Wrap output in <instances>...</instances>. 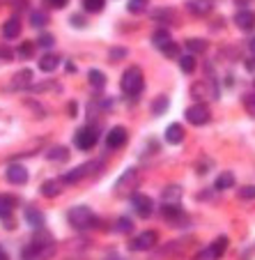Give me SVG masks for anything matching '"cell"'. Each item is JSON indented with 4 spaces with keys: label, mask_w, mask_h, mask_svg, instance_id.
Instances as JSON below:
<instances>
[{
    "label": "cell",
    "mask_w": 255,
    "mask_h": 260,
    "mask_svg": "<svg viewBox=\"0 0 255 260\" xmlns=\"http://www.w3.org/2000/svg\"><path fill=\"white\" fill-rule=\"evenodd\" d=\"M0 58L10 60V58H12V51H10V49H5V46H3V49H0Z\"/></svg>",
    "instance_id": "ee69618b"
},
{
    "label": "cell",
    "mask_w": 255,
    "mask_h": 260,
    "mask_svg": "<svg viewBox=\"0 0 255 260\" xmlns=\"http://www.w3.org/2000/svg\"><path fill=\"white\" fill-rule=\"evenodd\" d=\"M138 182H140V175H138L136 168H129L120 175L118 184H115V193L118 196H127V193H133V189L138 187Z\"/></svg>",
    "instance_id": "8992f818"
},
{
    "label": "cell",
    "mask_w": 255,
    "mask_h": 260,
    "mask_svg": "<svg viewBox=\"0 0 255 260\" xmlns=\"http://www.w3.org/2000/svg\"><path fill=\"white\" fill-rule=\"evenodd\" d=\"M71 21H74L76 25H83V16H71Z\"/></svg>",
    "instance_id": "7dc6e473"
},
{
    "label": "cell",
    "mask_w": 255,
    "mask_h": 260,
    "mask_svg": "<svg viewBox=\"0 0 255 260\" xmlns=\"http://www.w3.org/2000/svg\"><path fill=\"white\" fill-rule=\"evenodd\" d=\"M166 141L170 143V145H179V143L184 141V127H181V124H170V127L166 129Z\"/></svg>",
    "instance_id": "ffe728a7"
},
{
    "label": "cell",
    "mask_w": 255,
    "mask_h": 260,
    "mask_svg": "<svg viewBox=\"0 0 255 260\" xmlns=\"http://www.w3.org/2000/svg\"><path fill=\"white\" fill-rule=\"evenodd\" d=\"M161 201H163V205H177V203L181 201V187L168 184V187L161 191Z\"/></svg>",
    "instance_id": "7c38bea8"
},
{
    "label": "cell",
    "mask_w": 255,
    "mask_h": 260,
    "mask_svg": "<svg viewBox=\"0 0 255 260\" xmlns=\"http://www.w3.org/2000/svg\"><path fill=\"white\" fill-rule=\"evenodd\" d=\"M103 5H106V0H83V10L85 12H92V14L101 12Z\"/></svg>",
    "instance_id": "d6a6232c"
},
{
    "label": "cell",
    "mask_w": 255,
    "mask_h": 260,
    "mask_svg": "<svg viewBox=\"0 0 255 260\" xmlns=\"http://www.w3.org/2000/svg\"><path fill=\"white\" fill-rule=\"evenodd\" d=\"M166 111H168V97L166 94H159V97L152 102V113L161 115V113H166Z\"/></svg>",
    "instance_id": "f1b7e54d"
},
{
    "label": "cell",
    "mask_w": 255,
    "mask_h": 260,
    "mask_svg": "<svg viewBox=\"0 0 255 260\" xmlns=\"http://www.w3.org/2000/svg\"><path fill=\"white\" fill-rule=\"evenodd\" d=\"M250 53H253V55H255V40H253V42H250Z\"/></svg>",
    "instance_id": "f907efd6"
},
{
    "label": "cell",
    "mask_w": 255,
    "mask_h": 260,
    "mask_svg": "<svg viewBox=\"0 0 255 260\" xmlns=\"http://www.w3.org/2000/svg\"><path fill=\"white\" fill-rule=\"evenodd\" d=\"M67 219H69V223L74 228H79V231H85V228H90L92 223H97V219H94V214H92V210L90 207H71L69 210V214H67Z\"/></svg>",
    "instance_id": "277c9868"
},
{
    "label": "cell",
    "mask_w": 255,
    "mask_h": 260,
    "mask_svg": "<svg viewBox=\"0 0 255 260\" xmlns=\"http://www.w3.org/2000/svg\"><path fill=\"white\" fill-rule=\"evenodd\" d=\"M34 49H37V46H34L32 42H23V44L19 46V51H16V53H19V58L28 60V58H32V55H34Z\"/></svg>",
    "instance_id": "e575fe53"
},
{
    "label": "cell",
    "mask_w": 255,
    "mask_h": 260,
    "mask_svg": "<svg viewBox=\"0 0 255 260\" xmlns=\"http://www.w3.org/2000/svg\"><path fill=\"white\" fill-rule=\"evenodd\" d=\"M25 221H28L32 228H42V226H44V214H42L37 207L30 205L28 210H25Z\"/></svg>",
    "instance_id": "7402d4cb"
},
{
    "label": "cell",
    "mask_w": 255,
    "mask_h": 260,
    "mask_svg": "<svg viewBox=\"0 0 255 260\" xmlns=\"http://www.w3.org/2000/svg\"><path fill=\"white\" fill-rule=\"evenodd\" d=\"M76 111H79V108H76V104L71 102V104H69V115H76Z\"/></svg>",
    "instance_id": "f6af8a7d"
},
{
    "label": "cell",
    "mask_w": 255,
    "mask_h": 260,
    "mask_svg": "<svg viewBox=\"0 0 255 260\" xmlns=\"http://www.w3.org/2000/svg\"><path fill=\"white\" fill-rule=\"evenodd\" d=\"M19 35H21V21L16 16H12V19H7L3 23V37L5 40H16Z\"/></svg>",
    "instance_id": "5bb4252c"
},
{
    "label": "cell",
    "mask_w": 255,
    "mask_h": 260,
    "mask_svg": "<svg viewBox=\"0 0 255 260\" xmlns=\"http://www.w3.org/2000/svg\"><path fill=\"white\" fill-rule=\"evenodd\" d=\"M88 81L92 83V88H97V90H101L103 85H106V76H103V74L99 72V69H90Z\"/></svg>",
    "instance_id": "4316f807"
},
{
    "label": "cell",
    "mask_w": 255,
    "mask_h": 260,
    "mask_svg": "<svg viewBox=\"0 0 255 260\" xmlns=\"http://www.w3.org/2000/svg\"><path fill=\"white\" fill-rule=\"evenodd\" d=\"M0 260H10V255H7V251L0 246Z\"/></svg>",
    "instance_id": "bcb514c9"
},
{
    "label": "cell",
    "mask_w": 255,
    "mask_h": 260,
    "mask_svg": "<svg viewBox=\"0 0 255 260\" xmlns=\"http://www.w3.org/2000/svg\"><path fill=\"white\" fill-rule=\"evenodd\" d=\"M127 143V129L124 127H113L106 136V145L108 150H120V147Z\"/></svg>",
    "instance_id": "30bf717a"
},
{
    "label": "cell",
    "mask_w": 255,
    "mask_h": 260,
    "mask_svg": "<svg viewBox=\"0 0 255 260\" xmlns=\"http://www.w3.org/2000/svg\"><path fill=\"white\" fill-rule=\"evenodd\" d=\"M214 187H216V191H226V189L235 187V175L232 173H221V175L216 177Z\"/></svg>",
    "instance_id": "cb8c5ba5"
},
{
    "label": "cell",
    "mask_w": 255,
    "mask_h": 260,
    "mask_svg": "<svg viewBox=\"0 0 255 260\" xmlns=\"http://www.w3.org/2000/svg\"><path fill=\"white\" fill-rule=\"evenodd\" d=\"M239 198H241V201H253V198H255V187H253V184L241 187L239 189Z\"/></svg>",
    "instance_id": "ab89813d"
},
{
    "label": "cell",
    "mask_w": 255,
    "mask_h": 260,
    "mask_svg": "<svg viewBox=\"0 0 255 260\" xmlns=\"http://www.w3.org/2000/svg\"><path fill=\"white\" fill-rule=\"evenodd\" d=\"M67 3H69V0H46V5L53 7V10H62Z\"/></svg>",
    "instance_id": "7bdbcfd3"
},
{
    "label": "cell",
    "mask_w": 255,
    "mask_h": 260,
    "mask_svg": "<svg viewBox=\"0 0 255 260\" xmlns=\"http://www.w3.org/2000/svg\"><path fill=\"white\" fill-rule=\"evenodd\" d=\"M16 207V198L7 196V193H0V219H10V214Z\"/></svg>",
    "instance_id": "e0dca14e"
},
{
    "label": "cell",
    "mask_w": 255,
    "mask_h": 260,
    "mask_svg": "<svg viewBox=\"0 0 255 260\" xmlns=\"http://www.w3.org/2000/svg\"><path fill=\"white\" fill-rule=\"evenodd\" d=\"M53 44H55V40L51 37V35H42L40 40H37V46H42V49H51Z\"/></svg>",
    "instance_id": "60d3db41"
},
{
    "label": "cell",
    "mask_w": 255,
    "mask_h": 260,
    "mask_svg": "<svg viewBox=\"0 0 255 260\" xmlns=\"http://www.w3.org/2000/svg\"><path fill=\"white\" fill-rule=\"evenodd\" d=\"M133 210H136L138 216H142V219H150L154 212V203L150 196H145V193H136L133 196Z\"/></svg>",
    "instance_id": "9c48e42d"
},
{
    "label": "cell",
    "mask_w": 255,
    "mask_h": 260,
    "mask_svg": "<svg viewBox=\"0 0 255 260\" xmlns=\"http://www.w3.org/2000/svg\"><path fill=\"white\" fill-rule=\"evenodd\" d=\"M67 157H69V150L67 147H62V145L51 147L49 152H46V159H49V161H64Z\"/></svg>",
    "instance_id": "d4e9b609"
},
{
    "label": "cell",
    "mask_w": 255,
    "mask_h": 260,
    "mask_svg": "<svg viewBox=\"0 0 255 260\" xmlns=\"http://www.w3.org/2000/svg\"><path fill=\"white\" fill-rule=\"evenodd\" d=\"M118 231L124 233V235H129V233L133 231V221L127 219V216H122V219H118Z\"/></svg>",
    "instance_id": "74e56055"
},
{
    "label": "cell",
    "mask_w": 255,
    "mask_h": 260,
    "mask_svg": "<svg viewBox=\"0 0 255 260\" xmlns=\"http://www.w3.org/2000/svg\"><path fill=\"white\" fill-rule=\"evenodd\" d=\"M30 23L34 25V28H44L46 23H49V16L44 14V12H40V10H34L32 14H30Z\"/></svg>",
    "instance_id": "1f68e13d"
},
{
    "label": "cell",
    "mask_w": 255,
    "mask_h": 260,
    "mask_svg": "<svg viewBox=\"0 0 255 260\" xmlns=\"http://www.w3.org/2000/svg\"><path fill=\"white\" fill-rule=\"evenodd\" d=\"M187 7H189V12H191L193 16H207L211 12V3H209V0H191Z\"/></svg>",
    "instance_id": "ac0fdd59"
},
{
    "label": "cell",
    "mask_w": 255,
    "mask_h": 260,
    "mask_svg": "<svg viewBox=\"0 0 255 260\" xmlns=\"http://www.w3.org/2000/svg\"><path fill=\"white\" fill-rule=\"evenodd\" d=\"M60 64V55L53 53V51H49V53H44L40 58V69L42 72H55Z\"/></svg>",
    "instance_id": "9a60e30c"
},
{
    "label": "cell",
    "mask_w": 255,
    "mask_h": 260,
    "mask_svg": "<svg viewBox=\"0 0 255 260\" xmlns=\"http://www.w3.org/2000/svg\"><path fill=\"white\" fill-rule=\"evenodd\" d=\"M161 49V53L166 55V58H179L181 55V46L175 44V42H166L163 46H159Z\"/></svg>",
    "instance_id": "484cf974"
},
{
    "label": "cell",
    "mask_w": 255,
    "mask_h": 260,
    "mask_svg": "<svg viewBox=\"0 0 255 260\" xmlns=\"http://www.w3.org/2000/svg\"><path fill=\"white\" fill-rule=\"evenodd\" d=\"M187 120L191 124H196V127L207 124L211 120V113H209V108H207V104H196V106H191L187 111Z\"/></svg>",
    "instance_id": "52a82bcc"
},
{
    "label": "cell",
    "mask_w": 255,
    "mask_h": 260,
    "mask_svg": "<svg viewBox=\"0 0 255 260\" xmlns=\"http://www.w3.org/2000/svg\"><path fill=\"white\" fill-rule=\"evenodd\" d=\"M209 85H211V83H193L191 94H193V97H200V102H202V99H211V97H216V94H218V90L209 88Z\"/></svg>",
    "instance_id": "2e32d148"
},
{
    "label": "cell",
    "mask_w": 255,
    "mask_h": 260,
    "mask_svg": "<svg viewBox=\"0 0 255 260\" xmlns=\"http://www.w3.org/2000/svg\"><path fill=\"white\" fill-rule=\"evenodd\" d=\"M150 0H129V12L131 14H142V12L148 10Z\"/></svg>",
    "instance_id": "836d02e7"
},
{
    "label": "cell",
    "mask_w": 255,
    "mask_h": 260,
    "mask_svg": "<svg viewBox=\"0 0 255 260\" xmlns=\"http://www.w3.org/2000/svg\"><path fill=\"white\" fill-rule=\"evenodd\" d=\"M211 249H214V253L216 255H218V258H221V255L223 253H226V249H228V237L226 235H221V237H216V240L214 242H211Z\"/></svg>",
    "instance_id": "4dcf8cb0"
},
{
    "label": "cell",
    "mask_w": 255,
    "mask_h": 260,
    "mask_svg": "<svg viewBox=\"0 0 255 260\" xmlns=\"http://www.w3.org/2000/svg\"><path fill=\"white\" fill-rule=\"evenodd\" d=\"M154 19L157 21H170V19H175V14H172V10H163V12H157Z\"/></svg>",
    "instance_id": "b9f144b4"
},
{
    "label": "cell",
    "mask_w": 255,
    "mask_h": 260,
    "mask_svg": "<svg viewBox=\"0 0 255 260\" xmlns=\"http://www.w3.org/2000/svg\"><path fill=\"white\" fill-rule=\"evenodd\" d=\"M30 83H32V72H30V69L16 72L14 76H12V85H14V88H30Z\"/></svg>",
    "instance_id": "44dd1931"
},
{
    "label": "cell",
    "mask_w": 255,
    "mask_h": 260,
    "mask_svg": "<svg viewBox=\"0 0 255 260\" xmlns=\"http://www.w3.org/2000/svg\"><path fill=\"white\" fill-rule=\"evenodd\" d=\"M122 90L129 94V97H136V94H140L142 85H145V79H142V72L138 67H129L127 72L122 74Z\"/></svg>",
    "instance_id": "7a4b0ae2"
},
{
    "label": "cell",
    "mask_w": 255,
    "mask_h": 260,
    "mask_svg": "<svg viewBox=\"0 0 255 260\" xmlns=\"http://www.w3.org/2000/svg\"><path fill=\"white\" fill-rule=\"evenodd\" d=\"M97 138H99V129L94 127V124H85V127H81L79 132H76L74 143L79 150L88 152V150H92V147L97 145Z\"/></svg>",
    "instance_id": "5b68a950"
},
{
    "label": "cell",
    "mask_w": 255,
    "mask_h": 260,
    "mask_svg": "<svg viewBox=\"0 0 255 260\" xmlns=\"http://www.w3.org/2000/svg\"><path fill=\"white\" fill-rule=\"evenodd\" d=\"M7 182H12V184H25L28 182V171H25V166H21V164H12L10 168H7Z\"/></svg>",
    "instance_id": "8fae6325"
},
{
    "label": "cell",
    "mask_w": 255,
    "mask_h": 260,
    "mask_svg": "<svg viewBox=\"0 0 255 260\" xmlns=\"http://www.w3.org/2000/svg\"><path fill=\"white\" fill-rule=\"evenodd\" d=\"M157 242H159L157 233H154V231H145V233H140V235L131 242V249L133 251H150V249H154V246H157Z\"/></svg>",
    "instance_id": "ba28073f"
},
{
    "label": "cell",
    "mask_w": 255,
    "mask_h": 260,
    "mask_svg": "<svg viewBox=\"0 0 255 260\" xmlns=\"http://www.w3.org/2000/svg\"><path fill=\"white\" fill-rule=\"evenodd\" d=\"M235 3H237V5H239V7H246V5H250V0H235Z\"/></svg>",
    "instance_id": "c3c4849f"
},
{
    "label": "cell",
    "mask_w": 255,
    "mask_h": 260,
    "mask_svg": "<svg viewBox=\"0 0 255 260\" xmlns=\"http://www.w3.org/2000/svg\"><path fill=\"white\" fill-rule=\"evenodd\" d=\"M53 253H55L53 237L44 231H37L32 242L23 249V260H49L53 258Z\"/></svg>",
    "instance_id": "6da1fadb"
},
{
    "label": "cell",
    "mask_w": 255,
    "mask_h": 260,
    "mask_svg": "<svg viewBox=\"0 0 255 260\" xmlns=\"http://www.w3.org/2000/svg\"><path fill=\"white\" fill-rule=\"evenodd\" d=\"M184 46H187L191 53H205L209 44H207V40H187V44Z\"/></svg>",
    "instance_id": "f546056e"
},
{
    "label": "cell",
    "mask_w": 255,
    "mask_h": 260,
    "mask_svg": "<svg viewBox=\"0 0 255 260\" xmlns=\"http://www.w3.org/2000/svg\"><path fill=\"white\" fill-rule=\"evenodd\" d=\"M152 42H154V44H157V46H163V44H166V42H170V32H168L166 28H159L157 32H154Z\"/></svg>",
    "instance_id": "d590c367"
},
{
    "label": "cell",
    "mask_w": 255,
    "mask_h": 260,
    "mask_svg": "<svg viewBox=\"0 0 255 260\" xmlns=\"http://www.w3.org/2000/svg\"><path fill=\"white\" fill-rule=\"evenodd\" d=\"M179 69L184 74H193L196 72V58H193V55H179Z\"/></svg>",
    "instance_id": "83f0119b"
},
{
    "label": "cell",
    "mask_w": 255,
    "mask_h": 260,
    "mask_svg": "<svg viewBox=\"0 0 255 260\" xmlns=\"http://www.w3.org/2000/svg\"><path fill=\"white\" fill-rule=\"evenodd\" d=\"M103 168V161H85L81 164L79 168H74V171L64 173V177L60 182L62 184H76V182H81L85 175H94V173H99Z\"/></svg>",
    "instance_id": "3957f363"
},
{
    "label": "cell",
    "mask_w": 255,
    "mask_h": 260,
    "mask_svg": "<svg viewBox=\"0 0 255 260\" xmlns=\"http://www.w3.org/2000/svg\"><path fill=\"white\" fill-rule=\"evenodd\" d=\"M244 108H246V113L255 118V92H250L244 97Z\"/></svg>",
    "instance_id": "f35d334b"
},
{
    "label": "cell",
    "mask_w": 255,
    "mask_h": 260,
    "mask_svg": "<svg viewBox=\"0 0 255 260\" xmlns=\"http://www.w3.org/2000/svg\"><path fill=\"white\" fill-rule=\"evenodd\" d=\"M120 55H124V51L122 49H115L113 51V58H120Z\"/></svg>",
    "instance_id": "681fc988"
},
{
    "label": "cell",
    "mask_w": 255,
    "mask_h": 260,
    "mask_svg": "<svg viewBox=\"0 0 255 260\" xmlns=\"http://www.w3.org/2000/svg\"><path fill=\"white\" fill-rule=\"evenodd\" d=\"M60 191H62V182L60 180H46L44 184H42V193L49 198H55L60 196Z\"/></svg>",
    "instance_id": "603a6c76"
},
{
    "label": "cell",
    "mask_w": 255,
    "mask_h": 260,
    "mask_svg": "<svg viewBox=\"0 0 255 260\" xmlns=\"http://www.w3.org/2000/svg\"><path fill=\"white\" fill-rule=\"evenodd\" d=\"M235 23H237V28H241V30H253L255 28V14L250 10H239L235 16Z\"/></svg>",
    "instance_id": "4fadbf2b"
},
{
    "label": "cell",
    "mask_w": 255,
    "mask_h": 260,
    "mask_svg": "<svg viewBox=\"0 0 255 260\" xmlns=\"http://www.w3.org/2000/svg\"><path fill=\"white\" fill-rule=\"evenodd\" d=\"M193 260H218V255L214 253V249H211V246H207V249H202L200 253L193 255Z\"/></svg>",
    "instance_id": "8d00e7d4"
},
{
    "label": "cell",
    "mask_w": 255,
    "mask_h": 260,
    "mask_svg": "<svg viewBox=\"0 0 255 260\" xmlns=\"http://www.w3.org/2000/svg\"><path fill=\"white\" fill-rule=\"evenodd\" d=\"M161 216L166 221H172V223H175V221L184 219V210H181L179 205H163L161 207Z\"/></svg>",
    "instance_id": "d6986e66"
}]
</instances>
